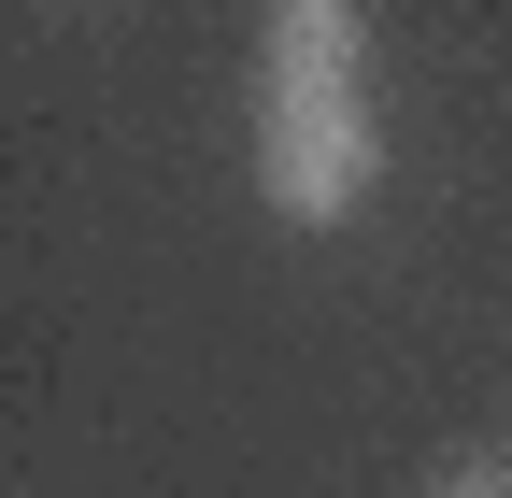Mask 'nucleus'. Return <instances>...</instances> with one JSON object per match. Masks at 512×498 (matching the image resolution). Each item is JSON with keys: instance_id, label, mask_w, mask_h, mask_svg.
<instances>
[{"instance_id": "1", "label": "nucleus", "mask_w": 512, "mask_h": 498, "mask_svg": "<svg viewBox=\"0 0 512 498\" xmlns=\"http://www.w3.org/2000/svg\"><path fill=\"white\" fill-rule=\"evenodd\" d=\"M384 171L370 129V15L356 0H271L256 29V200L285 228H342Z\"/></svg>"}, {"instance_id": "2", "label": "nucleus", "mask_w": 512, "mask_h": 498, "mask_svg": "<svg viewBox=\"0 0 512 498\" xmlns=\"http://www.w3.org/2000/svg\"><path fill=\"white\" fill-rule=\"evenodd\" d=\"M427 498H512V470H498V456H470V470H441Z\"/></svg>"}]
</instances>
